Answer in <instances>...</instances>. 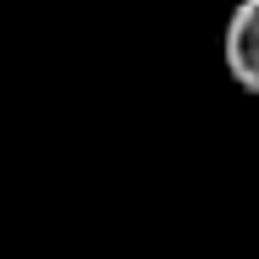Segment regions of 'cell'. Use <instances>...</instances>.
Wrapping results in <instances>:
<instances>
[{
  "label": "cell",
  "mask_w": 259,
  "mask_h": 259,
  "mask_svg": "<svg viewBox=\"0 0 259 259\" xmlns=\"http://www.w3.org/2000/svg\"><path fill=\"white\" fill-rule=\"evenodd\" d=\"M221 61H226V77L259 100V0H237L232 17H226V33H221Z\"/></svg>",
  "instance_id": "cell-1"
}]
</instances>
